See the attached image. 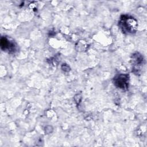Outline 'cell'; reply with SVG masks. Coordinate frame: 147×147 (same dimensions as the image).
<instances>
[{
    "label": "cell",
    "instance_id": "1",
    "mask_svg": "<svg viewBox=\"0 0 147 147\" xmlns=\"http://www.w3.org/2000/svg\"><path fill=\"white\" fill-rule=\"evenodd\" d=\"M118 26L124 34H133L137 30L138 22L133 17L122 15L118 21Z\"/></svg>",
    "mask_w": 147,
    "mask_h": 147
},
{
    "label": "cell",
    "instance_id": "2",
    "mask_svg": "<svg viewBox=\"0 0 147 147\" xmlns=\"http://www.w3.org/2000/svg\"><path fill=\"white\" fill-rule=\"evenodd\" d=\"M132 65V72L136 75H139L143 68L144 59L143 56L138 52L133 53L131 58Z\"/></svg>",
    "mask_w": 147,
    "mask_h": 147
},
{
    "label": "cell",
    "instance_id": "3",
    "mask_svg": "<svg viewBox=\"0 0 147 147\" xmlns=\"http://www.w3.org/2000/svg\"><path fill=\"white\" fill-rule=\"evenodd\" d=\"M113 82L117 88L126 90L129 86V75L125 74H118L114 76Z\"/></svg>",
    "mask_w": 147,
    "mask_h": 147
},
{
    "label": "cell",
    "instance_id": "4",
    "mask_svg": "<svg viewBox=\"0 0 147 147\" xmlns=\"http://www.w3.org/2000/svg\"><path fill=\"white\" fill-rule=\"evenodd\" d=\"M1 49L9 53H14L17 51V44L16 42L7 37L3 36L0 40Z\"/></svg>",
    "mask_w": 147,
    "mask_h": 147
},
{
    "label": "cell",
    "instance_id": "5",
    "mask_svg": "<svg viewBox=\"0 0 147 147\" xmlns=\"http://www.w3.org/2000/svg\"><path fill=\"white\" fill-rule=\"evenodd\" d=\"M61 69L65 72H68L70 70L69 67L66 64H63V65H61Z\"/></svg>",
    "mask_w": 147,
    "mask_h": 147
}]
</instances>
